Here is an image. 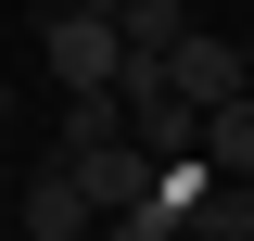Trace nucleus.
Returning <instances> with one entry per match:
<instances>
[{"instance_id":"1","label":"nucleus","mask_w":254,"mask_h":241,"mask_svg":"<svg viewBox=\"0 0 254 241\" xmlns=\"http://www.w3.org/2000/svg\"><path fill=\"white\" fill-rule=\"evenodd\" d=\"M0 216H13V241H89V190H76L64 152H38L26 178L0 190Z\"/></svg>"},{"instance_id":"11","label":"nucleus","mask_w":254,"mask_h":241,"mask_svg":"<svg viewBox=\"0 0 254 241\" xmlns=\"http://www.w3.org/2000/svg\"><path fill=\"white\" fill-rule=\"evenodd\" d=\"M242 178H254V152H242Z\"/></svg>"},{"instance_id":"7","label":"nucleus","mask_w":254,"mask_h":241,"mask_svg":"<svg viewBox=\"0 0 254 241\" xmlns=\"http://www.w3.org/2000/svg\"><path fill=\"white\" fill-rule=\"evenodd\" d=\"M64 13H102V26H115V0H64Z\"/></svg>"},{"instance_id":"6","label":"nucleus","mask_w":254,"mask_h":241,"mask_svg":"<svg viewBox=\"0 0 254 241\" xmlns=\"http://www.w3.org/2000/svg\"><path fill=\"white\" fill-rule=\"evenodd\" d=\"M89 241H178V216L140 190V203H115V216H89Z\"/></svg>"},{"instance_id":"8","label":"nucleus","mask_w":254,"mask_h":241,"mask_svg":"<svg viewBox=\"0 0 254 241\" xmlns=\"http://www.w3.org/2000/svg\"><path fill=\"white\" fill-rule=\"evenodd\" d=\"M0 190H13V152H0Z\"/></svg>"},{"instance_id":"10","label":"nucleus","mask_w":254,"mask_h":241,"mask_svg":"<svg viewBox=\"0 0 254 241\" xmlns=\"http://www.w3.org/2000/svg\"><path fill=\"white\" fill-rule=\"evenodd\" d=\"M0 241H13V216H0Z\"/></svg>"},{"instance_id":"4","label":"nucleus","mask_w":254,"mask_h":241,"mask_svg":"<svg viewBox=\"0 0 254 241\" xmlns=\"http://www.w3.org/2000/svg\"><path fill=\"white\" fill-rule=\"evenodd\" d=\"M165 89H178L190 102V115H203V102H229V89H242V51H229V38H165Z\"/></svg>"},{"instance_id":"9","label":"nucleus","mask_w":254,"mask_h":241,"mask_svg":"<svg viewBox=\"0 0 254 241\" xmlns=\"http://www.w3.org/2000/svg\"><path fill=\"white\" fill-rule=\"evenodd\" d=\"M0 115H13V89H0Z\"/></svg>"},{"instance_id":"2","label":"nucleus","mask_w":254,"mask_h":241,"mask_svg":"<svg viewBox=\"0 0 254 241\" xmlns=\"http://www.w3.org/2000/svg\"><path fill=\"white\" fill-rule=\"evenodd\" d=\"M115 51H127V38L102 26V13H64V0H51V26H38V63H51V89H115Z\"/></svg>"},{"instance_id":"3","label":"nucleus","mask_w":254,"mask_h":241,"mask_svg":"<svg viewBox=\"0 0 254 241\" xmlns=\"http://www.w3.org/2000/svg\"><path fill=\"white\" fill-rule=\"evenodd\" d=\"M64 165H76V190H89V216H115V203H140V190H153V152L127 140V127H115V140H76Z\"/></svg>"},{"instance_id":"5","label":"nucleus","mask_w":254,"mask_h":241,"mask_svg":"<svg viewBox=\"0 0 254 241\" xmlns=\"http://www.w3.org/2000/svg\"><path fill=\"white\" fill-rule=\"evenodd\" d=\"M115 127H127L115 89H64V152H76V140H115Z\"/></svg>"}]
</instances>
